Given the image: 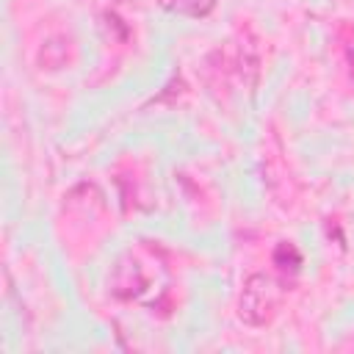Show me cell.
<instances>
[{"instance_id":"7a4b0ae2","label":"cell","mask_w":354,"mask_h":354,"mask_svg":"<svg viewBox=\"0 0 354 354\" xmlns=\"http://www.w3.org/2000/svg\"><path fill=\"white\" fill-rule=\"evenodd\" d=\"M158 3L174 14H185V17H205L216 6V0H158Z\"/></svg>"},{"instance_id":"6da1fadb","label":"cell","mask_w":354,"mask_h":354,"mask_svg":"<svg viewBox=\"0 0 354 354\" xmlns=\"http://www.w3.org/2000/svg\"><path fill=\"white\" fill-rule=\"evenodd\" d=\"M274 304H277V296H274L271 282L263 274L249 277V282L243 288V296H241V318L252 326H260V324L268 321Z\"/></svg>"}]
</instances>
